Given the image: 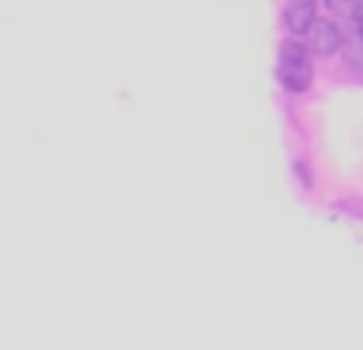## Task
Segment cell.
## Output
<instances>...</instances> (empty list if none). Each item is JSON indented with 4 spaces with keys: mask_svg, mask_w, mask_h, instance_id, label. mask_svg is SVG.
Returning a JSON list of instances; mask_svg holds the SVG:
<instances>
[{
    "mask_svg": "<svg viewBox=\"0 0 363 350\" xmlns=\"http://www.w3.org/2000/svg\"><path fill=\"white\" fill-rule=\"evenodd\" d=\"M277 80L287 93H306L313 83V57H309L306 42H284L277 55Z\"/></svg>",
    "mask_w": 363,
    "mask_h": 350,
    "instance_id": "cell-1",
    "label": "cell"
},
{
    "mask_svg": "<svg viewBox=\"0 0 363 350\" xmlns=\"http://www.w3.org/2000/svg\"><path fill=\"white\" fill-rule=\"evenodd\" d=\"M303 42H306V48L313 51V55H335V51L345 45V35H341V29L332 23V19H315L313 26H309V32L303 35Z\"/></svg>",
    "mask_w": 363,
    "mask_h": 350,
    "instance_id": "cell-2",
    "label": "cell"
},
{
    "mask_svg": "<svg viewBox=\"0 0 363 350\" xmlns=\"http://www.w3.org/2000/svg\"><path fill=\"white\" fill-rule=\"evenodd\" d=\"M315 0H290L287 10H284V23H287V29L294 32V35H306L309 26L315 23Z\"/></svg>",
    "mask_w": 363,
    "mask_h": 350,
    "instance_id": "cell-3",
    "label": "cell"
},
{
    "mask_svg": "<svg viewBox=\"0 0 363 350\" xmlns=\"http://www.w3.org/2000/svg\"><path fill=\"white\" fill-rule=\"evenodd\" d=\"M345 57H347V64H351L354 70H360L363 74V35H357L351 45H345Z\"/></svg>",
    "mask_w": 363,
    "mask_h": 350,
    "instance_id": "cell-4",
    "label": "cell"
},
{
    "mask_svg": "<svg viewBox=\"0 0 363 350\" xmlns=\"http://www.w3.org/2000/svg\"><path fill=\"white\" fill-rule=\"evenodd\" d=\"M351 4H357V0H328V6H335V10H345Z\"/></svg>",
    "mask_w": 363,
    "mask_h": 350,
    "instance_id": "cell-5",
    "label": "cell"
},
{
    "mask_svg": "<svg viewBox=\"0 0 363 350\" xmlns=\"http://www.w3.org/2000/svg\"><path fill=\"white\" fill-rule=\"evenodd\" d=\"M354 19H357V26H363V0L354 6Z\"/></svg>",
    "mask_w": 363,
    "mask_h": 350,
    "instance_id": "cell-6",
    "label": "cell"
},
{
    "mask_svg": "<svg viewBox=\"0 0 363 350\" xmlns=\"http://www.w3.org/2000/svg\"><path fill=\"white\" fill-rule=\"evenodd\" d=\"M357 29H360V35H363V26H357Z\"/></svg>",
    "mask_w": 363,
    "mask_h": 350,
    "instance_id": "cell-7",
    "label": "cell"
}]
</instances>
